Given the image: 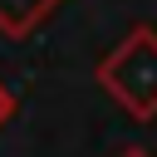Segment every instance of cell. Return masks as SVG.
Instances as JSON below:
<instances>
[{
	"label": "cell",
	"mask_w": 157,
	"mask_h": 157,
	"mask_svg": "<svg viewBox=\"0 0 157 157\" xmlns=\"http://www.w3.org/2000/svg\"><path fill=\"white\" fill-rule=\"evenodd\" d=\"M93 78L132 123H157V25H132L98 59Z\"/></svg>",
	"instance_id": "cell-1"
},
{
	"label": "cell",
	"mask_w": 157,
	"mask_h": 157,
	"mask_svg": "<svg viewBox=\"0 0 157 157\" xmlns=\"http://www.w3.org/2000/svg\"><path fill=\"white\" fill-rule=\"evenodd\" d=\"M54 10H59V0H0V34L5 39H29Z\"/></svg>",
	"instance_id": "cell-2"
},
{
	"label": "cell",
	"mask_w": 157,
	"mask_h": 157,
	"mask_svg": "<svg viewBox=\"0 0 157 157\" xmlns=\"http://www.w3.org/2000/svg\"><path fill=\"white\" fill-rule=\"evenodd\" d=\"M15 108H20V98H15V93H10L5 83H0V128H5L10 118H15Z\"/></svg>",
	"instance_id": "cell-3"
},
{
	"label": "cell",
	"mask_w": 157,
	"mask_h": 157,
	"mask_svg": "<svg viewBox=\"0 0 157 157\" xmlns=\"http://www.w3.org/2000/svg\"><path fill=\"white\" fill-rule=\"evenodd\" d=\"M118 157H157V152H147V147H137V142H132V147H123Z\"/></svg>",
	"instance_id": "cell-4"
}]
</instances>
